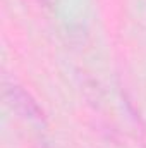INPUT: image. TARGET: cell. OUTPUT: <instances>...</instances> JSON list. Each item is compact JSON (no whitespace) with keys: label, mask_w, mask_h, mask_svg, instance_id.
Segmentation results:
<instances>
[{"label":"cell","mask_w":146,"mask_h":148,"mask_svg":"<svg viewBox=\"0 0 146 148\" xmlns=\"http://www.w3.org/2000/svg\"><path fill=\"white\" fill-rule=\"evenodd\" d=\"M38 2H46V0H38Z\"/></svg>","instance_id":"2"},{"label":"cell","mask_w":146,"mask_h":148,"mask_svg":"<svg viewBox=\"0 0 146 148\" xmlns=\"http://www.w3.org/2000/svg\"><path fill=\"white\" fill-rule=\"evenodd\" d=\"M3 97H5L7 105L16 114H19V117L31 121V122H43L45 117H43L41 107L31 97V93L21 88L19 84H5Z\"/></svg>","instance_id":"1"}]
</instances>
